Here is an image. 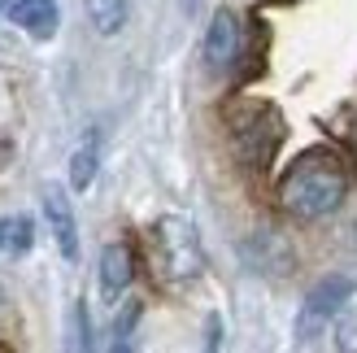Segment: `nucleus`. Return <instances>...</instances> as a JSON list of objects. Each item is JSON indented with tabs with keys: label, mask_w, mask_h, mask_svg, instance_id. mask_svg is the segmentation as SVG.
I'll return each instance as SVG.
<instances>
[{
	"label": "nucleus",
	"mask_w": 357,
	"mask_h": 353,
	"mask_svg": "<svg viewBox=\"0 0 357 353\" xmlns=\"http://www.w3.org/2000/svg\"><path fill=\"white\" fill-rule=\"evenodd\" d=\"M349 197V166L335 149H305L279 179V201L292 218H327Z\"/></svg>",
	"instance_id": "nucleus-1"
},
{
	"label": "nucleus",
	"mask_w": 357,
	"mask_h": 353,
	"mask_svg": "<svg viewBox=\"0 0 357 353\" xmlns=\"http://www.w3.org/2000/svg\"><path fill=\"white\" fill-rule=\"evenodd\" d=\"M231 122V149H236V157L244 166H271V157L279 149V140H283V118L275 105H266V100H240L236 110L227 114Z\"/></svg>",
	"instance_id": "nucleus-2"
},
{
	"label": "nucleus",
	"mask_w": 357,
	"mask_h": 353,
	"mask_svg": "<svg viewBox=\"0 0 357 353\" xmlns=\"http://www.w3.org/2000/svg\"><path fill=\"white\" fill-rule=\"evenodd\" d=\"M153 253H157V271H162L170 284H192L205 271V249L196 227L178 214H166L153 223Z\"/></svg>",
	"instance_id": "nucleus-3"
},
{
	"label": "nucleus",
	"mask_w": 357,
	"mask_h": 353,
	"mask_svg": "<svg viewBox=\"0 0 357 353\" xmlns=\"http://www.w3.org/2000/svg\"><path fill=\"white\" fill-rule=\"evenodd\" d=\"M353 292V279H344V275H331V279H323L310 296H305V306H301V336H314L318 327H323L327 319H335V310L344 306V296Z\"/></svg>",
	"instance_id": "nucleus-4"
},
{
	"label": "nucleus",
	"mask_w": 357,
	"mask_h": 353,
	"mask_svg": "<svg viewBox=\"0 0 357 353\" xmlns=\"http://www.w3.org/2000/svg\"><path fill=\"white\" fill-rule=\"evenodd\" d=\"M236 57H240V17L231 9H218L205 31V66L213 75H222V70L236 66Z\"/></svg>",
	"instance_id": "nucleus-5"
},
{
	"label": "nucleus",
	"mask_w": 357,
	"mask_h": 353,
	"mask_svg": "<svg viewBox=\"0 0 357 353\" xmlns=\"http://www.w3.org/2000/svg\"><path fill=\"white\" fill-rule=\"evenodd\" d=\"M40 201H44V218H48V232H52V240H57L61 257L75 262V257H79V227H75V205H70L66 188L48 183Z\"/></svg>",
	"instance_id": "nucleus-6"
},
{
	"label": "nucleus",
	"mask_w": 357,
	"mask_h": 353,
	"mask_svg": "<svg viewBox=\"0 0 357 353\" xmlns=\"http://www.w3.org/2000/svg\"><path fill=\"white\" fill-rule=\"evenodd\" d=\"M9 22L22 27L31 40H52L61 27L57 0H9Z\"/></svg>",
	"instance_id": "nucleus-7"
},
{
	"label": "nucleus",
	"mask_w": 357,
	"mask_h": 353,
	"mask_svg": "<svg viewBox=\"0 0 357 353\" xmlns=\"http://www.w3.org/2000/svg\"><path fill=\"white\" fill-rule=\"evenodd\" d=\"M131 279H135L131 249H127V244H105V253H100V296L114 306L118 296L131 288Z\"/></svg>",
	"instance_id": "nucleus-8"
},
{
	"label": "nucleus",
	"mask_w": 357,
	"mask_h": 353,
	"mask_svg": "<svg viewBox=\"0 0 357 353\" xmlns=\"http://www.w3.org/2000/svg\"><path fill=\"white\" fill-rule=\"evenodd\" d=\"M96 170H100V140L87 135L83 144L75 149V157H70V188L87 192V188H92V179H96Z\"/></svg>",
	"instance_id": "nucleus-9"
},
{
	"label": "nucleus",
	"mask_w": 357,
	"mask_h": 353,
	"mask_svg": "<svg viewBox=\"0 0 357 353\" xmlns=\"http://www.w3.org/2000/svg\"><path fill=\"white\" fill-rule=\"evenodd\" d=\"M31 244H35V223H31L26 214L0 218V253H5V257H22V253H31Z\"/></svg>",
	"instance_id": "nucleus-10"
},
{
	"label": "nucleus",
	"mask_w": 357,
	"mask_h": 353,
	"mask_svg": "<svg viewBox=\"0 0 357 353\" xmlns=\"http://www.w3.org/2000/svg\"><path fill=\"white\" fill-rule=\"evenodd\" d=\"M87 17L100 35H118L127 22V0H87Z\"/></svg>",
	"instance_id": "nucleus-11"
},
{
	"label": "nucleus",
	"mask_w": 357,
	"mask_h": 353,
	"mask_svg": "<svg viewBox=\"0 0 357 353\" xmlns=\"http://www.w3.org/2000/svg\"><path fill=\"white\" fill-rule=\"evenodd\" d=\"M135 319H139V306H127V314H122L118 327H114V353H131V327H135Z\"/></svg>",
	"instance_id": "nucleus-12"
},
{
	"label": "nucleus",
	"mask_w": 357,
	"mask_h": 353,
	"mask_svg": "<svg viewBox=\"0 0 357 353\" xmlns=\"http://www.w3.org/2000/svg\"><path fill=\"white\" fill-rule=\"evenodd\" d=\"M335 345H340V353H357V319H344L335 327Z\"/></svg>",
	"instance_id": "nucleus-13"
},
{
	"label": "nucleus",
	"mask_w": 357,
	"mask_h": 353,
	"mask_svg": "<svg viewBox=\"0 0 357 353\" xmlns=\"http://www.w3.org/2000/svg\"><path fill=\"white\" fill-rule=\"evenodd\" d=\"M218 345H222V319L209 314V323H205V353H218Z\"/></svg>",
	"instance_id": "nucleus-14"
},
{
	"label": "nucleus",
	"mask_w": 357,
	"mask_h": 353,
	"mask_svg": "<svg viewBox=\"0 0 357 353\" xmlns=\"http://www.w3.org/2000/svg\"><path fill=\"white\" fill-rule=\"evenodd\" d=\"M5 301H9V296H5V284H0V306H5Z\"/></svg>",
	"instance_id": "nucleus-15"
},
{
	"label": "nucleus",
	"mask_w": 357,
	"mask_h": 353,
	"mask_svg": "<svg viewBox=\"0 0 357 353\" xmlns=\"http://www.w3.org/2000/svg\"><path fill=\"white\" fill-rule=\"evenodd\" d=\"M5 5H9V0H0V9H5Z\"/></svg>",
	"instance_id": "nucleus-16"
}]
</instances>
